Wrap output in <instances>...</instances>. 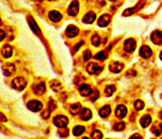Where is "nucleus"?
Segmentation results:
<instances>
[{
	"label": "nucleus",
	"instance_id": "f257e3e1",
	"mask_svg": "<svg viewBox=\"0 0 162 139\" xmlns=\"http://www.w3.org/2000/svg\"><path fill=\"white\" fill-rule=\"evenodd\" d=\"M26 80H25L24 78L22 77H18L15 78L14 80L12 81V86L14 87L15 90H18V91H22V90H24L26 87Z\"/></svg>",
	"mask_w": 162,
	"mask_h": 139
},
{
	"label": "nucleus",
	"instance_id": "f03ea898",
	"mask_svg": "<svg viewBox=\"0 0 162 139\" xmlns=\"http://www.w3.org/2000/svg\"><path fill=\"white\" fill-rule=\"evenodd\" d=\"M53 123L57 127H65L68 124V118L65 116H57L54 118Z\"/></svg>",
	"mask_w": 162,
	"mask_h": 139
},
{
	"label": "nucleus",
	"instance_id": "7ed1b4c3",
	"mask_svg": "<svg viewBox=\"0 0 162 139\" xmlns=\"http://www.w3.org/2000/svg\"><path fill=\"white\" fill-rule=\"evenodd\" d=\"M103 69L102 66H99V64H96V63H90L89 65L87 66V70L89 74H99V72H101Z\"/></svg>",
	"mask_w": 162,
	"mask_h": 139
},
{
	"label": "nucleus",
	"instance_id": "20e7f679",
	"mask_svg": "<svg viewBox=\"0 0 162 139\" xmlns=\"http://www.w3.org/2000/svg\"><path fill=\"white\" fill-rule=\"evenodd\" d=\"M123 67H124V65H123L122 63L117 62V60L111 62L110 65H109V69H110V71L111 72H114V74H119V72H121Z\"/></svg>",
	"mask_w": 162,
	"mask_h": 139
},
{
	"label": "nucleus",
	"instance_id": "39448f33",
	"mask_svg": "<svg viewBox=\"0 0 162 139\" xmlns=\"http://www.w3.org/2000/svg\"><path fill=\"white\" fill-rule=\"evenodd\" d=\"M27 108H28L30 111L37 112V111H40V110L42 109V104L38 100H31L27 104Z\"/></svg>",
	"mask_w": 162,
	"mask_h": 139
},
{
	"label": "nucleus",
	"instance_id": "423d86ee",
	"mask_svg": "<svg viewBox=\"0 0 162 139\" xmlns=\"http://www.w3.org/2000/svg\"><path fill=\"white\" fill-rule=\"evenodd\" d=\"M78 12H79V3L77 0H75V1H72V2L70 3V6H69L68 14L70 15V16H76V15L78 14Z\"/></svg>",
	"mask_w": 162,
	"mask_h": 139
},
{
	"label": "nucleus",
	"instance_id": "0eeeda50",
	"mask_svg": "<svg viewBox=\"0 0 162 139\" xmlns=\"http://www.w3.org/2000/svg\"><path fill=\"white\" fill-rule=\"evenodd\" d=\"M151 40L155 44L161 45L162 44V33L160 30H155L151 33Z\"/></svg>",
	"mask_w": 162,
	"mask_h": 139
},
{
	"label": "nucleus",
	"instance_id": "6e6552de",
	"mask_svg": "<svg viewBox=\"0 0 162 139\" xmlns=\"http://www.w3.org/2000/svg\"><path fill=\"white\" fill-rule=\"evenodd\" d=\"M135 47H136V42H135L134 39H128V40H126V42H124V50L126 52L131 53V52H133L135 50Z\"/></svg>",
	"mask_w": 162,
	"mask_h": 139
},
{
	"label": "nucleus",
	"instance_id": "1a4fd4ad",
	"mask_svg": "<svg viewBox=\"0 0 162 139\" xmlns=\"http://www.w3.org/2000/svg\"><path fill=\"white\" fill-rule=\"evenodd\" d=\"M151 54H153V51L147 45H143L141 47V50H139V55L142 57H144V58H149L151 56Z\"/></svg>",
	"mask_w": 162,
	"mask_h": 139
},
{
	"label": "nucleus",
	"instance_id": "9d476101",
	"mask_svg": "<svg viewBox=\"0 0 162 139\" xmlns=\"http://www.w3.org/2000/svg\"><path fill=\"white\" fill-rule=\"evenodd\" d=\"M110 20H111L110 15L104 14V15H102V16L99 18L97 24H99V26H101V27H105V26H107L108 24L110 23Z\"/></svg>",
	"mask_w": 162,
	"mask_h": 139
},
{
	"label": "nucleus",
	"instance_id": "9b49d317",
	"mask_svg": "<svg viewBox=\"0 0 162 139\" xmlns=\"http://www.w3.org/2000/svg\"><path fill=\"white\" fill-rule=\"evenodd\" d=\"M14 72H15V67L13 64H6V65L3 66V74H4V76L10 77Z\"/></svg>",
	"mask_w": 162,
	"mask_h": 139
},
{
	"label": "nucleus",
	"instance_id": "f8f14e48",
	"mask_svg": "<svg viewBox=\"0 0 162 139\" xmlns=\"http://www.w3.org/2000/svg\"><path fill=\"white\" fill-rule=\"evenodd\" d=\"M145 4V1L144 0H142L141 2H138L137 3V6L135 7V8H131V9H129V10H126V11H124L122 13L123 14V16H128V15H131V14H133L134 12H136V11H138L139 10V8H142V7L144 6Z\"/></svg>",
	"mask_w": 162,
	"mask_h": 139
},
{
	"label": "nucleus",
	"instance_id": "ddd939ff",
	"mask_svg": "<svg viewBox=\"0 0 162 139\" xmlns=\"http://www.w3.org/2000/svg\"><path fill=\"white\" fill-rule=\"evenodd\" d=\"M126 113H128V109H126V106H123V105H120V106L117 107V109H116V116L118 118H124L126 116Z\"/></svg>",
	"mask_w": 162,
	"mask_h": 139
},
{
	"label": "nucleus",
	"instance_id": "4468645a",
	"mask_svg": "<svg viewBox=\"0 0 162 139\" xmlns=\"http://www.w3.org/2000/svg\"><path fill=\"white\" fill-rule=\"evenodd\" d=\"M78 33H79V29L76 26L70 25V26L67 27V29H66V36H67V37H69V38H74V37H76Z\"/></svg>",
	"mask_w": 162,
	"mask_h": 139
},
{
	"label": "nucleus",
	"instance_id": "2eb2a0df",
	"mask_svg": "<svg viewBox=\"0 0 162 139\" xmlns=\"http://www.w3.org/2000/svg\"><path fill=\"white\" fill-rule=\"evenodd\" d=\"M79 92L82 96H89L92 93V90H91L90 85H88V84H81L79 86Z\"/></svg>",
	"mask_w": 162,
	"mask_h": 139
},
{
	"label": "nucleus",
	"instance_id": "dca6fc26",
	"mask_svg": "<svg viewBox=\"0 0 162 139\" xmlns=\"http://www.w3.org/2000/svg\"><path fill=\"white\" fill-rule=\"evenodd\" d=\"M34 92L36 95H42L45 93V83H38L34 86Z\"/></svg>",
	"mask_w": 162,
	"mask_h": 139
},
{
	"label": "nucleus",
	"instance_id": "f3484780",
	"mask_svg": "<svg viewBox=\"0 0 162 139\" xmlns=\"http://www.w3.org/2000/svg\"><path fill=\"white\" fill-rule=\"evenodd\" d=\"M49 18H50L52 22L57 23V22H60L61 20H62V14L57 11H51L49 13Z\"/></svg>",
	"mask_w": 162,
	"mask_h": 139
},
{
	"label": "nucleus",
	"instance_id": "a211bd4d",
	"mask_svg": "<svg viewBox=\"0 0 162 139\" xmlns=\"http://www.w3.org/2000/svg\"><path fill=\"white\" fill-rule=\"evenodd\" d=\"M96 18V15L94 12H89V13H87V14L84 15L83 17V23L85 24H92L94 21H95Z\"/></svg>",
	"mask_w": 162,
	"mask_h": 139
},
{
	"label": "nucleus",
	"instance_id": "6ab92c4d",
	"mask_svg": "<svg viewBox=\"0 0 162 139\" xmlns=\"http://www.w3.org/2000/svg\"><path fill=\"white\" fill-rule=\"evenodd\" d=\"M2 56L6 57V58H9V57L12 56V53H13V49L11 45H4L2 47Z\"/></svg>",
	"mask_w": 162,
	"mask_h": 139
},
{
	"label": "nucleus",
	"instance_id": "aec40b11",
	"mask_svg": "<svg viewBox=\"0 0 162 139\" xmlns=\"http://www.w3.org/2000/svg\"><path fill=\"white\" fill-rule=\"evenodd\" d=\"M91 116H92V112H91L90 109H88V108H83V109L81 110V119L84 120V121H88V120H90Z\"/></svg>",
	"mask_w": 162,
	"mask_h": 139
},
{
	"label": "nucleus",
	"instance_id": "412c9836",
	"mask_svg": "<svg viewBox=\"0 0 162 139\" xmlns=\"http://www.w3.org/2000/svg\"><path fill=\"white\" fill-rule=\"evenodd\" d=\"M69 112L72 113V116H76V114H78L79 112H81V105L80 104H72L69 108Z\"/></svg>",
	"mask_w": 162,
	"mask_h": 139
},
{
	"label": "nucleus",
	"instance_id": "4be33fe9",
	"mask_svg": "<svg viewBox=\"0 0 162 139\" xmlns=\"http://www.w3.org/2000/svg\"><path fill=\"white\" fill-rule=\"evenodd\" d=\"M110 107L109 106H104L101 108V110H99V116H102V118H106V116H108L109 114H110Z\"/></svg>",
	"mask_w": 162,
	"mask_h": 139
},
{
	"label": "nucleus",
	"instance_id": "5701e85b",
	"mask_svg": "<svg viewBox=\"0 0 162 139\" xmlns=\"http://www.w3.org/2000/svg\"><path fill=\"white\" fill-rule=\"evenodd\" d=\"M151 124V116H144L141 119V125L143 127H147Z\"/></svg>",
	"mask_w": 162,
	"mask_h": 139
},
{
	"label": "nucleus",
	"instance_id": "b1692460",
	"mask_svg": "<svg viewBox=\"0 0 162 139\" xmlns=\"http://www.w3.org/2000/svg\"><path fill=\"white\" fill-rule=\"evenodd\" d=\"M151 132H153L156 136H159L160 134L162 133V124H160V123H156V124L153 126V128H151Z\"/></svg>",
	"mask_w": 162,
	"mask_h": 139
},
{
	"label": "nucleus",
	"instance_id": "393cba45",
	"mask_svg": "<svg viewBox=\"0 0 162 139\" xmlns=\"http://www.w3.org/2000/svg\"><path fill=\"white\" fill-rule=\"evenodd\" d=\"M51 87L53 91H56V92H58V91H61V90L63 89V86H62V83L60 82V81H56V80H54L51 82Z\"/></svg>",
	"mask_w": 162,
	"mask_h": 139
},
{
	"label": "nucleus",
	"instance_id": "a878e982",
	"mask_svg": "<svg viewBox=\"0 0 162 139\" xmlns=\"http://www.w3.org/2000/svg\"><path fill=\"white\" fill-rule=\"evenodd\" d=\"M84 126H81V125H78V126H76L75 128H74V130H72V133H74V135L75 136H80V135H82V133L84 132Z\"/></svg>",
	"mask_w": 162,
	"mask_h": 139
},
{
	"label": "nucleus",
	"instance_id": "bb28decb",
	"mask_svg": "<svg viewBox=\"0 0 162 139\" xmlns=\"http://www.w3.org/2000/svg\"><path fill=\"white\" fill-rule=\"evenodd\" d=\"M91 41H92L94 47H99V45L101 44V37H99V35H94L93 37H92V39H91Z\"/></svg>",
	"mask_w": 162,
	"mask_h": 139
},
{
	"label": "nucleus",
	"instance_id": "cd10ccee",
	"mask_svg": "<svg viewBox=\"0 0 162 139\" xmlns=\"http://www.w3.org/2000/svg\"><path fill=\"white\" fill-rule=\"evenodd\" d=\"M115 91H116L115 86L114 85H109V86H107V87L105 89V94L107 95V96H111V95L114 94Z\"/></svg>",
	"mask_w": 162,
	"mask_h": 139
},
{
	"label": "nucleus",
	"instance_id": "c85d7f7f",
	"mask_svg": "<svg viewBox=\"0 0 162 139\" xmlns=\"http://www.w3.org/2000/svg\"><path fill=\"white\" fill-rule=\"evenodd\" d=\"M58 135H60L61 137H67L68 136V130L64 127H60V130H58Z\"/></svg>",
	"mask_w": 162,
	"mask_h": 139
},
{
	"label": "nucleus",
	"instance_id": "c756f323",
	"mask_svg": "<svg viewBox=\"0 0 162 139\" xmlns=\"http://www.w3.org/2000/svg\"><path fill=\"white\" fill-rule=\"evenodd\" d=\"M134 107L136 110H142L143 108H144V103L142 100H136L134 104Z\"/></svg>",
	"mask_w": 162,
	"mask_h": 139
},
{
	"label": "nucleus",
	"instance_id": "7c9ffc66",
	"mask_svg": "<svg viewBox=\"0 0 162 139\" xmlns=\"http://www.w3.org/2000/svg\"><path fill=\"white\" fill-rule=\"evenodd\" d=\"M91 137H92V138H95V139L102 138V137H103V134L101 133L99 130H94L93 133L91 134Z\"/></svg>",
	"mask_w": 162,
	"mask_h": 139
},
{
	"label": "nucleus",
	"instance_id": "2f4dec72",
	"mask_svg": "<svg viewBox=\"0 0 162 139\" xmlns=\"http://www.w3.org/2000/svg\"><path fill=\"white\" fill-rule=\"evenodd\" d=\"M115 130H122L123 128H124V123L123 122H119V123H117V124L115 125Z\"/></svg>",
	"mask_w": 162,
	"mask_h": 139
},
{
	"label": "nucleus",
	"instance_id": "473e14b6",
	"mask_svg": "<svg viewBox=\"0 0 162 139\" xmlns=\"http://www.w3.org/2000/svg\"><path fill=\"white\" fill-rule=\"evenodd\" d=\"M28 21H29V23H31V28H33V30L34 31H36V33H38V29H37V25H36V23L34 22V20L31 18V16H29L28 17Z\"/></svg>",
	"mask_w": 162,
	"mask_h": 139
},
{
	"label": "nucleus",
	"instance_id": "72a5a7b5",
	"mask_svg": "<svg viewBox=\"0 0 162 139\" xmlns=\"http://www.w3.org/2000/svg\"><path fill=\"white\" fill-rule=\"evenodd\" d=\"M95 58L99 59V60H104V59L106 58V55L104 54V52H99V54H96L95 55Z\"/></svg>",
	"mask_w": 162,
	"mask_h": 139
},
{
	"label": "nucleus",
	"instance_id": "f704fd0d",
	"mask_svg": "<svg viewBox=\"0 0 162 139\" xmlns=\"http://www.w3.org/2000/svg\"><path fill=\"white\" fill-rule=\"evenodd\" d=\"M91 56H92L91 52L89 50H87L85 52H84V54H83V59H84V60H89V59L91 58Z\"/></svg>",
	"mask_w": 162,
	"mask_h": 139
},
{
	"label": "nucleus",
	"instance_id": "c9c22d12",
	"mask_svg": "<svg viewBox=\"0 0 162 139\" xmlns=\"http://www.w3.org/2000/svg\"><path fill=\"white\" fill-rule=\"evenodd\" d=\"M50 111H51L50 109L45 110V111H43V113H42V118H43V119H48L49 116H50Z\"/></svg>",
	"mask_w": 162,
	"mask_h": 139
},
{
	"label": "nucleus",
	"instance_id": "e433bc0d",
	"mask_svg": "<svg viewBox=\"0 0 162 139\" xmlns=\"http://www.w3.org/2000/svg\"><path fill=\"white\" fill-rule=\"evenodd\" d=\"M99 91H94L93 93H92V96H91V99H92V100H95L96 98L99 97Z\"/></svg>",
	"mask_w": 162,
	"mask_h": 139
},
{
	"label": "nucleus",
	"instance_id": "4c0bfd02",
	"mask_svg": "<svg viewBox=\"0 0 162 139\" xmlns=\"http://www.w3.org/2000/svg\"><path fill=\"white\" fill-rule=\"evenodd\" d=\"M49 106H50V110H51V111L55 109V107H56V106H55V104H54L53 100H50V104H49Z\"/></svg>",
	"mask_w": 162,
	"mask_h": 139
},
{
	"label": "nucleus",
	"instance_id": "58836bf2",
	"mask_svg": "<svg viewBox=\"0 0 162 139\" xmlns=\"http://www.w3.org/2000/svg\"><path fill=\"white\" fill-rule=\"evenodd\" d=\"M131 138H136V139H141L142 138V136L141 135H133V136H131Z\"/></svg>",
	"mask_w": 162,
	"mask_h": 139
},
{
	"label": "nucleus",
	"instance_id": "ea45409f",
	"mask_svg": "<svg viewBox=\"0 0 162 139\" xmlns=\"http://www.w3.org/2000/svg\"><path fill=\"white\" fill-rule=\"evenodd\" d=\"M6 37V33H3V30H1V40H3V38Z\"/></svg>",
	"mask_w": 162,
	"mask_h": 139
},
{
	"label": "nucleus",
	"instance_id": "a19ab883",
	"mask_svg": "<svg viewBox=\"0 0 162 139\" xmlns=\"http://www.w3.org/2000/svg\"><path fill=\"white\" fill-rule=\"evenodd\" d=\"M160 59H161V60H162V52H161V53H160Z\"/></svg>",
	"mask_w": 162,
	"mask_h": 139
},
{
	"label": "nucleus",
	"instance_id": "79ce46f5",
	"mask_svg": "<svg viewBox=\"0 0 162 139\" xmlns=\"http://www.w3.org/2000/svg\"><path fill=\"white\" fill-rule=\"evenodd\" d=\"M110 1H116V0H110Z\"/></svg>",
	"mask_w": 162,
	"mask_h": 139
},
{
	"label": "nucleus",
	"instance_id": "37998d69",
	"mask_svg": "<svg viewBox=\"0 0 162 139\" xmlns=\"http://www.w3.org/2000/svg\"><path fill=\"white\" fill-rule=\"evenodd\" d=\"M49 1H54V0H49Z\"/></svg>",
	"mask_w": 162,
	"mask_h": 139
},
{
	"label": "nucleus",
	"instance_id": "c03bdc74",
	"mask_svg": "<svg viewBox=\"0 0 162 139\" xmlns=\"http://www.w3.org/2000/svg\"><path fill=\"white\" fill-rule=\"evenodd\" d=\"M161 118H162V112H161Z\"/></svg>",
	"mask_w": 162,
	"mask_h": 139
}]
</instances>
